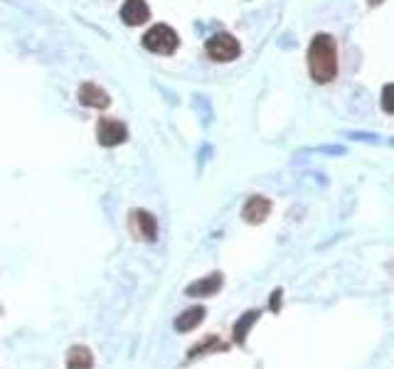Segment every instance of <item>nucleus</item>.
Masks as SVG:
<instances>
[{
	"label": "nucleus",
	"mask_w": 394,
	"mask_h": 369,
	"mask_svg": "<svg viewBox=\"0 0 394 369\" xmlns=\"http://www.w3.org/2000/svg\"><path fill=\"white\" fill-rule=\"evenodd\" d=\"M281 290H274V295H271V310H274V313H276V310H278V303H281Z\"/></svg>",
	"instance_id": "nucleus-15"
},
{
	"label": "nucleus",
	"mask_w": 394,
	"mask_h": 369,
	"mask_svg": "<svg viewBox=\"0 0 394 369\" xmlns=\"http://www.w3.org/2000/svg\"><path fill=\"white\" fill-rule=\"evenodd\" d=\"M212 350H217V352H225V350H227V345H225V342H220V340H217L215 335H210L205 342H200V345H195L193 350L188 352V357H190V360H195V357H202V355H207V352H212Z\"/></svg>",
	"instance_id": "nucleus-13"
},
{
	"label": "nucleus",
	"mask_w": 394,
	"mask_h": 369,
	"mask_svg": "<svg viewBox=\"0 0 394 369\" xmlns=\"http://www.w3.org/2000/svg\"><path fill=\"white\" fill-rule=\"evenodd\" d=\"M308 69L313 81L328 84L338 74V47L330 35H315L308 47Z\"/></svg>",
	"instance_id": "nucleus-1"
},
{
	"label": "nucleus",
	"mask_w": 394,
	"mask_h": 369,
	"mask_svg": "<svg viewBox=\"0 0 394 369\" xmlns=\"http://www.w3.org/2000/svg\"><path fill=\"white\" fill-rule=\"evenodd\" d=\"M392 145H394V140H392Z\"/></svg>",
	"instance_id": "nucleus-18"
},
{
	"label": "nucleus",
	"mask_w": 394,
	"mask_h": 369,
	"mask_svg": "<svg viewBox=\"0 0 394 369\" xmlns=\"http://www.w3.org/2000/svg\"><path fill=\"white\" fill-rule=\"evenodd\" d=\"M259 315H261L259 310H249V313H244V315H242V318L235 323V342H237V345H244V342H247L249 330H252V325L257 323Z\"/></svg>",
	"instance_id": "nucleus-12"
},
{
	"label": "nucleus",
	"mask_w": 394,
	"mask_h": 369,
	"mask_svg": "<svg viewBox=\"0 0 394 369\" xmlns=\"http://www.w3.org/2000/svg\"><path fill=\"white\" fill-rule=\"evenodd\" d=\"M67 369H94V355L89 347L74 345L67 355Z\"/></svg>",
	"instance_id": "nucleus-10"
},
{
	"label": "nucleus",
	"mask_w": 394,
	"mask_h": 369,
	"mask_svg": "<svg viewBox=\"0 0 394 369\" xmlns=\"http://www.w3.org/2000/svg\"><path fill=\"white\" fill-rule=\"evenodd\" d=\"M347 136H350V138H357V140H375L377 136H370V133H347Z\"/></svg>",
	"instance_id": "nucleus-16"
},
{
	"label": "nucleus",
	"mask_w": 394,
	"mask_h": 369,
	"mask_svg": "<svg viewBox=\"0 0 394 369\" xmlns=\"http://www.w3.org/2000/svg\"><path fill=\"white\" fill-rule=\"evenodd\" d=\"M220 288H222V273H210V276L190 283L185 293L193 295V298H207V295H215Z\"/></svg>",
	"instance_id": "nucleus-9"
},
{
	"label": "nucleus",
	"mask_w": 394,
	"mask_h": 369,
	"mask_svg": "<svg viewBox=\"0 0 394 369\" xmlns=\"http://www.w3.org/2000/svg\"><path fill=\"white\" fill-rule=\"evenodd\" d=\"M150 18V8L146 0H126L121 8V20L126 25H131V28H136V25H143L146 20Z\"/></svg>",
	"instance_id": "nucleus-7"
},
{
	"label": "nucleus",
	"mask_w": 394,
	"mask_h": 369,
	"mask_svg": "<svg viewBox=\"0 0 394 369\" xmlns=\"http://www.w3.org/2000/svg\"><path fill=\"white\" fill-rule=\"evenodd\" d=\"M205 308L202 305H195V308H188L185 310L183 315H178V320H175V330L178 332H190V330H195L197 325L205 320Z\"/></svg>",
	"instance_id": "nucleus-11"
},
{
	"label": "nucleus",
	"mask_w": 394,
	"mask_h": 369,
	"mask_svg": "<svg viewBox=\"0 0 394 369\" xmlns=\"http://www.w3.org/2000/svg\"><path fill=\"white\" fill-rule=\"evenodd\" d=\"M96 138L103 148H113V145H121L128 138V131L116 118H101L96 126Z\"/></svg>",
	"instance_id": "nucleus-4"
},
{
	"label": "nucleus",
	"mask_w": 394,
	"mask_h": 369,
	"mask_svg": "<svg viewBox=\"0 0 394 369\" xmlns=\"http://www.w3.org/2000/svg\"><path fill=\"white\" fill-rule=\"evenodd\" d=\"M205 50H207V55H210L215 62H232V59H237V57H240L242 47L230 33H217V35H212V38L207 40Z\"/></svg>",
	"instance_id": "nucleus-3"
},
{
	"label": "nucleus",
	"mask_w": 394,
	"mask_h": 369,
	"mask_svg": "<svg viewBox=\"0 0 394 369\" xmlns=\"http://www.w3.org/2000/svg\"><path fill=\"white\" fill-rule=\"evenodd\" d=\"M367 3H370V5H380L382 0H367Z\"/></svg>",
	"instance_id": "nucleus-17"
},
{
	"label": "nucleus",
	"mask_w": 394,
	"mask_h": 369,
	"mask_svg": "<svg viewBox=\"0 0 394 369\" xmlns=\"http://www.w3.org/2000/svg\"><path fill=\"white\" fill-rule=\"evenodd\" d=\"M269 212H271V202L261 195H254L247 200L244 210H242V217H244L249 225H261V222L269 217Z\"/></svg>",
	"instance_id": "nucleus-6"
},
{
	"label": "nucleus",
	"mask_w": 394,
	"mask_h": 369,
	"mask_svg": "<svg viewBox=\"0 0 394 369\" xmlns=\"http://www.w3.org/2000/svg\"><path fill=\"white\" fill-rule=\"evenodd\" d=\"M79 101L84 103V106H91V108H106L108 103H111V98H108V93L101 89V86L91 84V81H86V84L79 86Z\"/></svg>",
	"instance_id": "nucleus-8"
},
{
	"label": "nucleus",
	"mask_w": 394,
	"mask_h": 369,
	"mask_svg": "<svg viewBox=\"0 0 394 369\" xmlns=\"http://www.w3.org/2000/svg\"><path fill=\"white\" fill-rule=\"evenodd\" d=\"M131 232L136 234V239L155 242V239H158V222H155V217L146 210H133L131 212Z\"/></svg>",
	"instance_id": "nucleus-5"
},
{
	"label": "nucleus",
	"mask_w": 394,
	"mask_h": 369,
	"mask_svg": "<svg viewBox=\"0 0 394 369\" xmlns=\"http://www.w3.org/2000/svg\"><path fill=\"white\" fill-rule=\"evenodd\" d=\"M382 108L387 113H394V84H387L382 89Z\"/></svg>",
	"instance_id": "nucleus-14"
},
{
	"label": "nucleus",
	"mask_w": 394,
	"mask_h": 369,
	"mask_svg": "<svg viewBox=\"0 0 394 369\" xmlns=\"http://www.w3.org/2000/svg\"><path fill=\"white\" fill-rule=\"evenodd\" d=\"M180 45V38L173 28L168 25H153L146 35H143V47L155 55H173Z\"/></svg>",
	"instance_id": "nucleus-2"
}]
</instances>
